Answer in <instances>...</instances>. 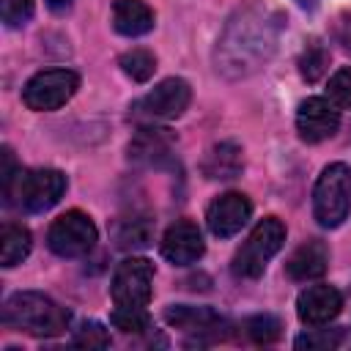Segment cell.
<instances>
[{
  "mask_svg": "<svg viewBox=\"0 0 351 351\" xmlns=\"http://www.w3.org/2000/svg\"><path fill=\"white\" fill-rule=\"evenodd\" d=\"M280 33H282V14L274 5L250 3L239 8L228 19L217 41V52H214L217 71L228 80H239L258 71L274 55Z\"/></svg>",
  "mask_w": 351,
  "mask_h": 351,
  "instance_id": "6da1fadb",
  "label": "cell"
},
{
  "mask_svg": "<svg viewBox=\"0 0 351 351\" xmlns=\"http://www.w3.org/2000/svg\"><path fill=\"white\" fill-rule=\"evenodd\" d=\"M3 321H5V326H14V329L36 335V337H55V335L66 332L69 310L38 291H19V293L8 296L5 307H3Z\"/></svg>",
  "mask_w": 351,
  "mask_h": 351,
  "instance_id": "7a4b0ae2",
  "label": "cell"
},
{
  "mask_svg": "<svg viewBox=\"0 0 351 351\" xmlns=\"http://www.w3.org/2000/svg\"><path fill=\"white\" fill-rule=\"evenodd\" d=\"M313 214L324 228L343 225L351 214V167L335 162L321 170L313 189Z\"/></svg>",
  "mask_w": 351,
  "mask_h": 351,
  "instance_id": "3957f363",
  "label": "cell"
},
{
  "mask_svg": "<svg viewBox=\"0 0 351 351\" xmlns=\"http://www.w3.org/2000/svg\"><path fill=\"white\" fill-rule=\"evenodd\" d=\"M282 241H285V225L277 217L261 219L252 228V233L247 236V241L239 247V252L233 258V274L247 277V280L261 277L266 263L280 252Z\"/></svg>",
  "mask_w": 351,
  "mask_h": 351,
  "instance_id": "277c9868",
  "label": "cell"
},
{
  "mask_svg": "<svg viewBox=\"0 0 351 351\" xmlns=\"http://www.w3.org/2000/svg\"><path fill=\"white\" fill-rule=\"evenodd\" d=\"M80 88V77L71 69H47L33 74L22 88V101L36 112L63 107Z\"/></svg>",
  "mask_w": 351,
  "mask_h": 351,
  "instance_id": "5b68a950",
  "label": "cell"
},
{
  "mask_svg": "<svg viewBox=\"0 0 351 351\" xmlns=\"http://www.w3.org/2000/svg\"><path fill=\"white\" fill-rule=\"evenodd\" d=\"M47 244L60 258H82L96 244V225L82 211H66L49 225Z\"/></svg>",
  "mask_w": 351,
  "mask_h": 351,
  "instance_id": "8992f818",
  "label": "cell"
},
{
  "mask_svg": "<svg viewBox=\"0 0 351 351\" xmlns=\"http://www.w3.org/2000/svg\"><path fill=\"white\" fill-rule=\"evenodd\" d=\"M154 285V263L148 258H126L118 263L112 274V302L115 307H145L151 302Z\"/></svg>",
  "mask_w": 351,
  "mask_h": 351,
  "instance_id": "52a82bcc",
  "label": "cell"
},
{
  "mask_svg": "<svg viewBox=\"0 0 351 351\" xmlns=\"http://www.w3.org/2000/svg\"><path fill=\"white\" fill-rule=\"evenodd\" d=\"M189 99H192L189 82L181 77H167L156 88H151L143 99H137L132 104V112L145 121H156V118L170 121V118H178L189 107Z\"/></svg>",
  "mask_w": 351,
  "mask_h": 351,
  "instance_id": "ba28073f",
  "label": "cell"
},
{
  "mask_svg": "<svg viewBox=\"0 0 351 351\" xmlns=\"http://www.w3.org/2000/svg\"><path fill=\"white\" fill-rule=\"evenodd\" d=\"M63 192H66V176L52 167H38V170L19 173L14 197H19V203L27 211L38 214V211L52 208L63 197Z\"/></svg>",
  "mask_w": 351,
  "mask_h": 351,
  "instance_id": "9c48e42d",
  "label": "cell"
},
{
  "mask_svg": "<svg viewBox=\"0 0 351 351\" xmlns=\"http://www.w3.org/2000/svg\"><path fill=\"white\" fill-rule=\"evenodd\" d=\"M340 126V112L329 99L310 96L296 110V132L304 143H321L332 137Z\"/></svg>",
  "mask_w": 351,
  "mask_h": 351,
  "instance_id": "30bf717a",
  "label": "cell"
},
{
  "mask_svg": "<svg viewBox=\"0 0 351 351\" xmlns=\"http://www.w3.org/2000/svg\"><path fill=\"white\" fill-rule=\"evenodd\" d=\"M250 214H252V203H250L247 195H241V192H225V195H219L208 206L206 222H208V230L217 239H230V236H236L247 225Z\"/></svg>",
  "mask_w": 351,
  "mask_h": 351,
  "instance_id": "8fae6325",
  "label": "cell"
},
{
  "mask_svg": "<svg viewBox=\"0 0 351 351\" xmlns=\"http://www.w3.org/2000/svg\"><path fill=\"white\" fill-rule=\"evenodd\" d=\"M206 244L200 236V228L189 219L173 222L162 236V255L176 266H189L203 255Z\"/></svg>",
  "mask_w": 351,
  "mask_h": 351,
  "instance_id": "7c38bea8",
  "label": "cell"
},
{
  "mask_svg": "<svg viewBox=\"0 0 351 351\" xmlns=\"http://www.w3.org/2000/svg\"><path fill=\"white\" fill-rule=\"evenodd\" d=\"M343 307V296L335 285H310L296 299V315L307 326H321L337 318Z\"/></svg>",
  "mask_w": 351,
  "mask_h": 351,
  "instance_id": "4fadbf2b",
  "label": "cell"
},
{
  "mask_svg": "<svg viewBox=\"0 0 351 351\" xmlns=\"http://www.w3.org/2000/svg\"><path fill=\"white\" fill-rule=\"evenodd\" d=\"M326 266H329V250L318 239H310V241L299 244L291 252V258L285 261V271L296 282H307V280L321 277L326 271Z\"/></svg>",
  "mask_w": 351,
  "mask_h": 351,
  "instance_id": "5bb4252c",
  "label": "cell"
},
{
  "mask_svg": "<svg viewBox=\"0 0 351 351\" xmlns=\"http://www.w3.org/2000/svg\"><path fill=\"white\" fill-rule=\"evenodd\" d=\"M165 321L176 329L192 332V335H208L222 329V315L211 307H189V304H170L165 310Z\"/></svg>",
  "mask_w": 351,
  "mask_h": 351,
  "instance_id": "9a60e30c",
  "label": "cell"
},
{
  "mask_svg": "<svg viewBox=\"0 0 351 351\" xmlns=\"http://www.w3.org/2000/svg\"><path fill=\"white\" fill-rule=\"evenodd\" d=\"M112 27L121 36H143L154 27V11L145 0H115Z\"/></svg>",
  "mask_w": 351,
  "mask_h": 351,
  "instance_id": "2e32d148",
  "label": "cell"
},
{
  "mask_svg": "<svg viewBox=\"0 0 351 351\" xmlns=\"http://www.w3.org/2000/svg\"><path fill=\"white\" fill-rule=\"evenodd\" d=\"M170 151H173V134L167 129H140L129 145V156L143 165H159L170 159Z\"/></svg>",
  "mask_w": 351,
  "mask_h": 351,
  "instance_id": "e0dca14e",
  "label": "cell"
},
{
  "mask_svg": "<svg viewBox=\"0 0 351 351\" xmlns=\"http://www.w3.org/2000/svg\"><path fill=\"white\" fill-rule=\"evenodd\" d=\"M241 148L236 143H217L203 162V173L211 181H230L241 173Z\"/></svg>",
  "mask_w": 351,
  "mask_h": 351,
  "instance_id": "ac0fdd59",
  "label": "cell"
},
{
  "mask_svg": "<svg viewBox=\"0 0 351 351\" xmlns=\"http://www.w3.org/2000/svg\"><path fill=\"white\" fill-rule=\"evenodd\" d=\"M30 230L22 228V225H5L3 233H0V263L5 269L22 263L27 255H30Z\"/></svg>",
  "mask_w": 351,
  "mask_h": 351,
  "instance_id": "d6986e66",
  "label": "cell"
},
{
  "mask_svg": "<svg viewBox=\"0 0 351 351\" xmlns=\"http://www.w3.org/2000/svg\"><path fill=\"white\" fill-rule=\"evenodd\" d=\"M118 66H121V71H123L129 80H134V82H145V80L154 77L156 58H154L148 49H140V47H137V49L123 52L121 60H118Z\"/></svg>",
  "mask_w": 351,
  "mask_h": 351,
  "instance_id": "ffe728a7",
  "label": "cell"
},
{
  "mask_svg": "<svg viewBox=\"0 0 351 351\" xmlns=\"http://www.w3.org/2000/svg\"><path fill=\"white\" fill-rule=\"evenodd\" d=\"M115 241L123 250H137V247H148L151 244V222L143 217L134 219H123L115 228Z\"/></svg>",
  "mask_w": 351,
  "mask_h": 351,
  "instance_id": "44dd1931",
  "label": "cell"
},
{
  "mask_svg": "<svg viewBox=\"0 0 351 351\" xmlns=\"http://www.w3.org/2000/svg\"><path fill=\"white\" fill-rule=\"evenodd\" d=\"M326 66H329V52L324 49V44L310 41V44L302 49V55H299V74H302L307 82H315V80L324 77Z\"/></svg>",
  "mask_w": 351,
  "mask_h": 351,
  "instance_id": "7402d4cb",
  "label": "cell"
},
{
  "mask_svg": "<svg viewBox=\"0 0 351 351\" xmlns=\"http://www.w3.org/2000/svg\"><path fill=\"white\" fill-rule=\"evenodd\" d=\"M244 332L255 340V343H274L282 332V324L277 315H269V313H258V315H250L244 321Z\"/></svg>",
  "mask_w": 351,
  "mask_h": 351,
  "instance_id": "603a6c76",
  "label": "cell"
},
{
  "mask_svg": "<svg viewBox=\"0 0 351 351\" xmlns=\"http://www.w3.org/2000/svg\"><path fill=\"white\" fill-rule=\"evenodd\" d=\"M110 318H112V326L126 332V335H137V332H145L151 326L145 307H115Z\"/></svg>",
  "mask_w": 351,
  "mask_h": 351,
  "instance_id": "cb8c5ba5",
  "label": "cell"
},
{
  "mask_svg": "<svg viewBox=\"0 0 351 351\" xmlns=\"http://www.w3.org/2000/svg\"><path fill=\"white\" fill-rule=\"evenodd\" d=\"M343 340V332L340 329H313V332H304L296 337V348H307V351H329V348H337Z\"/></svg>",
  "mask_w": 351,
  "mask_h": 351,
  "instance_id": "d4e9b609",
  "label": "cell"
},
{
  "mask_svg": "<svg viewBox=\"0 0 351 351\" xmlns=\"http://www.w3.org/2000/svg\"><path fill=\"white\" fill-rule=\"evenodd\" d=\"M326 96L337 110H351V69H337L326 85Z\"/></svg>",
  "mask_w": 351,
  "mask_h": 351,
  "instance_id": "484cf974",
  "label": "cell"
},
{
  "mask_svg": "<svg viewBox=\"0 0 351 351\" xmlns=\"http://www.w3.org/2000/svg\"><path fill=\"white\" fill-rule=\"evenodd\" d=\"M71 343L82 346V348H107L110 346V335L99 321H85V324H80V329H74Z\"/></svg>",
  "mask_w": 351,
  "mask_h": 351,
  "instance_id": "4316f807",
  "label": "cell"
},
{
  "mask_svg": "<svg viewBox=\"0 0 351 351\" xmlns=\"http://www.w3.org/2000/svg\"><path fill=\"white\" fill-rule=\"evenodd\" d=\"M0 14L8 27H22L33 16V0H0Z\"/></svg>",
  "mask_w": 351,
  "mask_h": 351,
  "instance_id": "83f0119b",
  "label": "cell"
},
{
  "mask_svg": "<svg viewBox=\"0 0 351 351\" xmlns=\"http://www.w3.org/2000/svg\"><path fill=\"white\" fill-rule=\"evenodd\" d=\"M19 173H22V170L16 167L11 148H3V197H5V203L14 200V189H16Z\"/></svg>",
  "mask_w": 351,
  "mask_h": 351,
  "instance_id": "f1b7e54d",
  "label": "cell"
},
{
  "mask_svg": "<svg viewBox=\"0 0 351 351\" xmlns=\"http://www.w3.org/2000/svg\"><path fill=\"white\" fill-rule=\"evenodd\" d=\"M335 41L351 55V11H340L335 19Z\"/></svg>",
  "mask_w": 351,
  "mask_h": 351,
  "instance_id": "f546056e",
  "label": "cell"
},
{
  "mask_svg": "<svg viewBox=\"0 0 351 351\" xmlns=\"http://www.w3.org/2000/svg\"><path fill=\"white\" fill-rule=\"evenodd\" d=\"M71 3H74V0H47V5H49L55 14H63V11H69V8H71Z\"/></svg>",
  "mask_w": 351,
  "mask_h": 351,
  "instance_id": "4dcf8cb0",
  "label": "cell"
},
{
  "mask_svg": "<svg viewBox=\"0 0 351 351\" xmlns=\"http://www.w3.org/2000/svg\"><path fill=\"white\" fill-rule=\"evenodd\" d=\"M296 3H299L302 8H315V5H318V0H296Z\"/></svg>",
  "mask_w": 351,
  "mask_h": 351,
  "instance_id": "1f68e13d",
  "label": "cell"
}]
</instances>
